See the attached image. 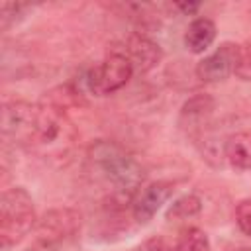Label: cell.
Instances as JSON below:
<instances>
[{"instance_id": "1", "label": "cell", "mask_w": 251, "mask_h": 251, "mask_svg": "<svg viewBox=\"0 0 251 251\" xmlns=\"http://www.w3.org/2000/svg\"><path fill=\"white\" fill-rule=\"evenodd\" d=\"M88 173L110 188L112 196L133 200L143 186L145 169L135 155L112 139H96L86 147Z\"/></svg>"}, {"instance_id": "2", "label": "cell", "mask_w": 251, "mask_h": 251, "mask_svg": "<svg viewBox=\"0 0 251 251\" xmlns=\"http://www.w3.org/2000/svg\"><path fill=\"white\" fill-rule=\"evenodd\" d=\"M37 214L31 194L24 186L4 188L0 196V245L2 251L12 249L33 231Z\"/></svg>"}, {"instance_id": "3", "label": "cell", "mask_w": 251, "mask_h": 251, "mask_svg": "<svg viewBox=\"0 0 251 251\" xmlns=\"http://www.w3.org/2000/svg\"><path fill=\"white\" fill-rule=\"evenodd\" d=\"M82 226V214L73 206L49 208L37 218L31 231V249L49 251L73 239Z\"/></svg>"}, {"instance_id": "4", "label": "cell", "mask_w": 251, "mask_h": 251, "mask_svg": "<svg viewBox=\"0 0 251 251\" xmlns=\"http://www.w3.org/2000/svg\"><path fill=\"white\" fill-rule=\"evenodd\" d=\"M135 75L129 59L120 53L118 49H112L102 61L92 65L86 71L84 82L90 94L94 96H110L118 90H122L129 78Z\"/></svg>"}, {"instance_id": "5", "label": "cell", "mask_w": 251, "mask_h": 251, "mask_svg": "<svg viewBox=\"0 0 251 251\" xmlns=\"http://www.w3.org/2000/svg\"><path fill=\"white\" fill-rule=\"evenodd\" d=\"M39 126V104L27 100H6L0 110V131L4 141L27 147Z\"/></svg>"}, {"instance_id": "6", "label": "cell", "mask_w": 251, "mask_h": 251, "mask_svg": "<svg viewBox=\"0 0 251 251\" xmlns=\"http://www.w3.org/2000/svg\"><path fill=\"white\" fill-rule=\"evenodd\" d=\"M239 57V43L224 41L214 53L206 55L194 65V75L200 82H222L235 73Z\"/></svg>"}, {"instance_id": "7", "label": "cell", "mask_w": 251, "mask_h": 251, "mask_svg": "<svg viewBox=\"0 0 251 251\" xmlns=\"http://www.w3.org/2000/svg\"><path fill=\"white\" fill-rule=\"evenodd\" d=\"M173 192H175L173 180L159 178L143 184L131 200V208H129L131 218L137 224H149L155 218V214L163 208V204L173 196Z\"/></svg>"}, {"instance_id": "8", "label": "cell", "mask_w": 251, "mask_h": 251, "mask_svg": "<svg viewBox=\"0 0 251 251\" xmlns=\"http://www.w3.org/2000/svg\"><path fill=\"white\" fill-rule=\"evenodd\" d=\"M118 51L129 59L135 75H147L163 61L161 45L153 41L145 31H131L124 39L122 47H118Z\"/></svg>"}, {"instance_id": "9", "label": "cell", "mask_w": 251, "mask_h": 251, "mask_svg": "<svg viewBox=\"0 0 251 251\" xmlns=\"http://www.w3.org/2000/svg\"><path fill=\"white\" fill-rule=\"evenodd\" d=\"M216 110V100L212 94L196 92L188 96L178 110V127L186 135H200L210 124Z\"/></svg>"}, {"instance_id": "10", "label": "cell", "mask_w": 251, "mask_h": 251, "mask_svg": "<svg viewBox=\"0 0 251 251\" xmlns=\"http://www.w3.org/2000/svg\"><path fill=\"white\" fill-rule=\"evenodd\" d=\"M224 161L237 171H251V131H233L226 137Z\"/></svg>"}, {"instance_id": "11", "label": "cell", "mask_w": 251, "mask_h": 251, "mask_svg": "<svg viewBox=\"0 0 251 251\" xmlns=\"http://www.w3.org/2000/svg\"><path fill=\"white\" fill-rule=\"evenodd\" d=\"M216 24L210 18H194L184 31V45L190 53L200 55L210 49V45L216 41Z\"/></svg>"}, {"instance_id": "12", "label": "cell", "mask_w": 251, "mask_h": 251, "mask_svg": "<svg viewBox=\"0 0 251 251\" xmlns=\"http://www.w3.org/2000/svg\"><path fill=\"white\" fill-rule=\"evenodd\" d=\"M39 102H43L47 106H53L57 110H63L67 114H69V110H75V108H80V106L86 104L82 92L73 84H59V86L47 90L41 96Z\"/></svg>"}, {"instance_id": "13", "label": "cell", "mask_w": 251, "mask_h": 251, "mask_svg": "<svg viewBox=\"0 0 251 251\" xmlns=\"http://www.w3.org/2000/svg\"><path fill=\"white\" fill-rule=\"evenodd\" d=\"M202 212V198L198 194H182L178 196L169 208H167V214L165 218L169 222H182V220H188V218H194Z\"/></svg>"}, {"instance_id": "14", "label": "cell", "mask_w": 251, "mask_h": 251, "mask_svg": "<svg viewBox=\"0 0 251 251\" xmlns=\"http://www.w3.org/2000/svg\"><path fill=\"white\" fill-rule=\"evenodd\" d=\"M175 245H176L178 251H212L210 237L206 235L204 229H200L196 226L182 227L178 231V237H176Z\"/></svg>"}, {"instance_id": "15", "label": "cell", "mask_w": 251, "mask_h": 251, "mask_svg": "<svg viewBox=\"0 0 251 251\" xmlns=\"http://www.w3.org/2000/svg\"><path fill=\"white\" fill-rule=\"evenodd\" d=\"M27 8H29V4H25V2H2L0 4V27H2V31L10 29L14 24H18L24 18Z\"/></svg>"}, {"instance_id": "16", "label": "cell", "mask_w": 251, "mask_h": 251, "mask_svg": "<svg viewBox=\"0 0 251 251\" xmlns=\"http://www.w3.org/2000/svg\"><path fill=\"white\" fill-rule=\"evenodd\" d=\"M233 218H235L237 227H239L245 235L251 237V198H241V200L235 204Z\"/></svg>"}, {"instance_id": "17", "label": "cell", "mask_w": 251, "mask_h": 251, "mask_svg": "<svg viewBox=\"0 0 251 251\" xmlns=\"http://www.w3.org/2000/svg\"><path fill=\"white\" fill-rule=\"evenodd\" d=\"M233 75L241 80H251V41L239 45V57Z\"/></svg>"}, {"instance_id": "18", "label": "cell", "mask_w": 251, "mask_h": 251, "mask_svg": "<svg viewBox=\"0 0 251 251\" xmlns=\"http://www.w3.org/2000/svg\"><path fill=\"white\" fill-rule=\"evenodd\" d=\"M169 8L180 12L182 16H192L200 10V2H173V4H169Z\"/></svg>"}, {"instance_id": "19", "label": "cell", "mask_w": 251, "mask_h": 251, "mask_svg": "<svg viewBox=\"0 0 251 251\" xmlns=\"http://www.w3.org/2000/svg\"><path fill=\"white\" fill-rule=\"evenodd\" d=\"M147 251H178V249H176V245H173V243H169L161 237H155V239L149 241Z\"/></svg>"}, {"instance_id": "20", "label": "cell", "mask_w": 251, "mask_h": 251, "mask_svg": "<svg viewBox=\"0 0 251 251\" xmlns=\"http://www.w3.org/2000/svg\"><path fill=\"white\" fill-rule=\"evenodd\" d=\"M229 251H251V247H235V249H229Z\"/></svg>"}]
</instances>
